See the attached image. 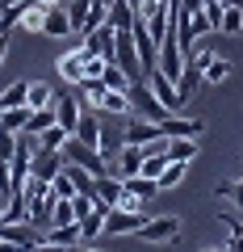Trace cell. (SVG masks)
<instances>
[{"label":"cell","instance_id":"cell-1","mask_svg":"<svg viewBox=\"0 0 243 252\" xmlns=\"http://www.w3.org/2000/svg\"><path fill=\"white\" fill-rule=\"evenodd\" d=\"M126 97H130V105H135V114L151 118V122H163V118H168V105H163V101L155 97V89L147 84V76H138V80H130Z\"/></svg>","mask_w":243,"mask_h":252},{"label":"cell","instance_id":"cell-10","mask_svg":"<svg viewBox=\"0 0 243 252\" xmlns=\"http://www.w3.org/2000/svg\"><path fill=\"white\" fill-rule=\"evenodd\" d=\"M147 84H151V89H155V97H160L163 105H168V114H176V109L185 105V101H180V93H176V80H172V76H163L160 67H155V72L147 76Z\"/></svg>","mask_w":243,"mask_h":252},{"label":"cell","instance_id":"cell-23","mask_svg":"<svg viewBox=\"0 0 243 252\" xmlns=\"http://www.w3.org/2000/svg\"><path fill=\"white\" fill-rule=\"evenodd\" d=\"M46 126H54V105H42V109H29V122L21 126L26 135H42Z\"/></svg>","mask_w":243,"mask_h":252},{"label":"cell","instance_id":"cell-21","mask_svg":"<svg viewBox=\"0 0 243 252\" xmlns=\"http://www.w3.org/2000/svg\"><path fill=\"white\" fill-rule=\"evenodd\" d=\"M105 21L113 30H130V26H135V4H130V0H113L109 13H105Z\"/></svg>","mask_w":243,"mask_h":252},{"label":"cell","instance_id":"cell-7","mask_svg":"<svg viewBox=\"0 0 243 252\" xmlns=\"http://www.w3.org/2000/svg\"><path fill=\"white\" fill-rule=\"evenodd\" d=\"M155 67H160L163 76H172V80L180 76V67H185V51H180V42H176V30H168V34H163V42H160V59H155Z\"/></svg>","mask_w":243,"mask_h":252},{"label":"cell","instance_id":"cell-38","mask_svg":"<svg viewBox=\"0 0 243 252\" xmlns=\"http://www.w3.org/2000/svg\"><path fill=\"white\" fill-rule=\"evenodd\" d=\"M4 55H9V34L0 30V67H4Z\"/></svg>","mask_w":243,"mask_h":252},{"label":"cell","instance_id":"cell-5","mask_svg":"<svg viewBox=\"0 0 243 252\" xmlns=\"http://www.w3.org/2000/svg\"><path fill=\"white\" fill-rule=\"evenodd\" d=\"M176 235H180V219H176V215L147 219V223L138 227V240H147V244H172Z\"/></svg>","mask_w":243,"mask_h":252},{"label":"cell","instance_id":"cell-32","mask_svg":"<svg viewBox=\"0 0 243 252\" xmlns=\"http://www.w3.org/2000/svg\"><path fill=\"white\" fill-rule=\"evenodd\" d=\"M51 189H54V198H76V193H80V189H76V181L67 177V164H63V172L51 181Z\"/></svg>","mask_w":243,"mask_h":252},{"label":"cell","instance_id":"cell-26","mask_svg":"<svg viewBox=\"0 0 243 252\" xmlns=\"http://www.w3.org/2000/svg\"><path fill=\"white\" fill-rule=\"evenodd\" d=\"M122 185H126L130 193H138V198H155V193H160V185H155V177H143V172H135V177H126Z\"/></svg>","mask_w":243,"mask_h":252},{"label":"cell","instance_id":"cell-31","mask_svg":"<svg viewBox=\"0 0 243 252\" xmlns=\"http://www.w3.org/2000/svg\"><path fill=\"white\" fill-rule=\"evenodd\" d=\"M42 21H46V9H42V4H29V9L21 13V30H34V34H42Z\"/></svg>","mask_w":243,"mask_h":252},{"label":"cell","instance_id":"cell-14","mask_svg":"<svg viewBox=\"0 0 243 252\" xmlns=\"http://www.w3.org/2000/svg\"><path fill=\"white\" fill-rule=\"evenodd\" d=\"M26 219H29L34 227H42V231L51 227V219H54V189H51V185H46V193H42V198H34V202H29Z\"/></svg>","mask_w":243,"mask_h":252},{"label":"cell","instance_id":"cell-15","mask_svg":"<svg viewBox=\"0 0 243 252\" xmlns=\"http://www.w3.org/2000/svg\"><path fill=\"white\" fill-rule=\"evenodd\" d=\"M76 227H80V244H92L101 231H105V206H92L88 215H80Z\"/></svg>","mask_w":243,"mask_h":252},{"label":"cell","instance_id":"cell-11","mask_svg":"<svg viewBox=\"0 0 243 252\" xmlns=\"http://www.w3.org/2000/svg\"><path fill=\"white\" fill-rule=\"evenodd\" d=\"M113 34H117V30L109 26V21H105V26L88 30L80 46H84V51H92V55H101V59H113Z\"/></svg>","mask_w":243,"mask_h":252},{"label":"cell","instance_id":"cell-13","mask_svg":"<svg viewBox=\"0 0 243 252\" xmlns=\"http://www.w3.org/2000/svg\"><path fill=\"white\" fill-rule=\"evenodd\" d=\"M117 198H122V181L109 177V172H101V177H92V202L97 206H117Z\"/></svg>","mask_w":243,"mask_h":252},{"label":"cell","instance_id":"cell-12","mask_svg":"<svg viewBox=\"0 0 243 252\" xmlns=\"http://www.w3.org/2000/svg\"><path fill=\"white\" fill-rule=\"evenodd\" d=\"M80 114H84V101H76V97H63V93H54V122L63 126L67 135L76 130V122H80Z\"/></svg>","mask_w":243,"mask_h":252},{"label":"cell","instance_id":"cell-41","mask_svg":"<svg viewBox=\"0 0 243 252\" xmlns=\"http://www.w3.org/2000/svg\"><path fill=\"white\" fill-rule=\"evenodd\" d=\"M97 4H105V9H109V4H113V0H97Z\"/></svg>","mask_w":243,"mask_h":252},{"label":"cell","instance_id":"cell-6","mask_svg":"<svg viewBox=\"0 0 243 252\" xmlns=\"http://www.w3.org/2000/svg\"><path fill=\"white\" fill-rule=\"evenodd\" d=\"M160 130L168 139H201L210 130V122H206V118H176V114H168L160 122Z\"/></svg>","mask_w":243,"mask_h":252},{"label":"cell","instance_id":"cell-28","mask_svg":"<svg viewBox=\"0 0 243 252\" xmlns=\"http://www.w3.org/2000/svg\"><path fill=\"white\" fill-rule=\"evenodd\" d=\"M101 80H105V89H117V93H126L130 89V76L117 67V63H105V72H101Z\"/></svg>","mask_w":243,"mask_h":252},{"label":"cell","instance_id":"cell-22","mask_svg":"<svg viewBox=\"0 0 243 252\" xmlns=\"http://www.w3.org/2000/svg\"><path fill=\"white\" fill-rule=\"evenodd\" d=\"M26 122H29V105H13V109H4V105H0V130L17 135V130H21Z\"/></svg>","mask_w":243,"mask_h":252},{"label":"cell","instance_id":"cell-34","mask_svg":"<svg viewBox=\"0 0 243 252\" xmlns=\"http://www.w3.org/2000/svg\"><path fill=\"white\" fill-rule=\"evenodd\" d=\"M214 193H218V198H231L235 206L243 210V181H222V185H218Z\"/></svg>","mask_w":243,"mask_h":252},{"label":"cell","instance_id":"cell-35","mask_svg":"<svg viewBox=\"0 0 243 252\" xmlns=\"http://www.w3.org/2000/svg\"><path fill=\"white\" fill-rule=\"evenodd\" d=\"M214 55H218V51H214V46H193V51H189V63H197L201 72H206V63H210V59H214Z\"/></svg>","mask_w":243,"mask_h":252},{"label":"cell","instance_id":"cell-25","mask_svg":"<svg viewBox=\"0 0 243 252\" xmlns=\"http://www.w3.org/2000/svg\"><path fill=\"white\" fill-rule=\"evenodd\" d=\"M231 72H235V67H231V59H222V55H214V59L206 63V72H201V80H206V84H222V80H226Z\"/></svg>","mask_w":243,"mask_h":252},{"label":"cell","instance_id":"cell-4","mask_svg":"<svg viewBox=\"0 0 243 252\" xmlns=\"http://www.w3.org/2000/svg\"><path fill=\"white\" fill-rule=\"evenodd\" d=\"M109 63H117L130 80L143 76V67H138V46H135V34H130V30H117V34H113V59H109Z\"/></svg>","mask_w":243,"mask_h":252},{"label":"cell","instance_id":"cell-30","mask_svg":"<svg viewBox=\"0 0 243 252\" xmlns=\"http://www.w3.org/2000/svg\"><path fill=\"white\" fill-rule=\"evenodd\" d=\"M26 93H29V84H26V80L9 84V89L0 93V105H4V109H13V105H26Z\"/></svg>","mask_w":243,"mask_h":252},{"label":"cell","instance_id":"cell-18","mask_svg":"<svg viewBox=\"0 0 243 252\" xmlns=\"http://www.w3.org/2000/svg\"><path fill=\"white\" fill-rule=\"evenodd\" d=\"M76 244H80V227L76 223L46 227V248H76Z\"/></svg>","mask_w":243,"mask_h":252},{"label":"cell","instance_id":"cell-3","mask_svg":"<svg viewBox=\"0 0 243 252\" xmlns=\"http://www.w3.org/2000/svg\"><path fill=\"white\" fill-rule=\"evenodd\" d=\"M147 210H126V206H109L105 210V231L101 235H138V227L147 223Z\"/></svg>","mask_w":243,"mask_h":252},{"label":"cell","instance_id":"cell-40","mask_svg":"<svg viewBox=\"0 0 243 252\" xmlns=\"http://www.w3.org/2000/svg\"><path fill=\"white\" fill-rule=\"evenodd\" d=\"M222 9H243V0H222Z\"/></svg>","mask_w":243,"mask_h":252},{"label":"cell","instance_id":"cell-2","mask_svg":"<svg viewBox=\"0 0 243 252\" xmlns=\"http://www.w3.org/2000/svg\"><path fill=\"white\" fill-rule=\"evenodd\" d=\"M0 244H4V248H46V231H42V227H34L29 219L0 223Z\"/></svg>","mask_w":243,"mask_h":252},{"label":"cell","instance_id":"cell-20","mask_svg":"<svg viewBox=\"0 0 243 252\" xmlns=\"http://www.w3.org/2000/svg\"><path fill=\"white\" fill-rule=\"evenodd\" d=\"M42 34L46 38H67L72 34V21H67V9H46V21H42Z\"/></svg>","mask_w":243,"mask_h":252},{"label":"cell","instance_id":"cell-39","mask_svg":"<svg viewBox=\"0 0 243 252\" xmlns=\"http://www.w3.org/2000/svg\"><path fill=\"white\" fill-rule=\"evenodd\" d=\"M34 4H42V9H59V4H67V0H34Z\"/></svg>","mask_w":243,"mask_h":252},{"label":"cell","instance_id":"cell-19","mask_svg":"<svg viewBox=\"0 0 243 252\" xmlns=\"http://www.w3.org/2000/svg\"><path fill=\"white\" fill-rule=\"evenodd\" d=\"M201 84H206V80H201V67L185 59V67H180V76H176V93H180V101H189L193 93L201 89Z\"/></svg>","mask_w":243,"mask_h":252},{"label":"cell","instance_id":"cell-9","mask_svg":"<svg viewBox=\"0 0 243 252\" xmlns=\"http://www.w3.org/2000/svg\"><path fill=\"white\" fill-rule=\"evenodd\" d=\"M63 152H51V147H34V164H29V172L42 181H54L59 172H63Z\"/></svg>","mask_w":243,"mask_h":252},{"label":"cell","instance_id":"cell-27","mask_svg":"<svg viewBox=\"0 0 243 252\" xmlns=\"http://www.w3.org/2000/svg\"><path fill=\"white\" fill-rule=\"evenodd\" d=\"M34 139H38V147H51V152H59V147L67 143V130H63L59 122H54V126H46L42 135H34Z\"/></svg>","mask_w":243,"mask_h":252},{"label":"cell","instance_id":"cell-24","mask_svg":"<svg viewBox=\"0 0 243 252\" xmlns=\"http://www.w3.org/2000/svg\"><path fill=\"white\" fill-rule=\"evenodd\" d=\"M26 105L29 109H42V105H54V89L42 80H29V93H26Z\"/></svg>","mask_w":243,"mask_h":252},{"label":"cell","instance_id":"cell-17","mask_svg":"<svg viewBox=\"0 0 243 252\" xmlns=\"http://www.w3.org/2000/svg\"><path fill=\"white\" fill-rule=\"evenodd\" d=\"M185 172H189V160H168V164H163V172L155 177L160 193H168V189H180V185H185Z\"/></svg>","mask_w":243,"mask_h":252},{"label":"cell","instance_id":"cell-29","mask_svg":"<svg viewBox=\"0 0 243 252\" xmlns=\"http://www.w3.org/2000/svg\"><path fill=\"white\" fill-rule=\"evenodd\" d=\"M168 156L172 160H193L197 156V139H168Z\"/></svg>","mask_w":243,"mask_h":252},{"label":"cell","instance_id":"cell-36","mask_svg":"<svg viewBox=\"0 0 243 252\" xmlns=\"http://www.w3.org/2000/svg\"><path fill=\"white\" fill-rule=\"evenodd\" d=\"M117 206H126V210H147V198H138V193H130V189L122 185V198H117Z\"/></svg>","mask_w":243,"mask_h":252},{"label":"cell","instance_id":"cell-8","mask_svg":"<svg viewBox=\"0 0 243 252\" xmlns=\"http://www.w3.org/2000/svg\"><path fill=\"white\" fill-rule=\"evenodd\" d=\"M54 72H59V80H63V84H84V80H88V67H84V46L63 51V55H59V63H54Z\"/></svg>","mask_w":243,"mask_h":252},{"label":"cell","instance_id":"cell-37","mask_svg":"<svg viewBox=\"0 0 243 252\" xmlns=\"http://www.w3.org/2000/svg\"><path fill=\"white\" fill-rule=\"evenodd\" d=\"M9 181H13V164H9V156H0V193L9 198Z\"/></svg>","mask_w":243,"mask_h":252},{"label":"cell","instance_id":"cell-33","mask_svg":"<svg viewBox=\"0 0 243 252\" xmlns=\"http://www.w3.org/2000/svg\"><path fill=\"white\" fill-rule=\"evenodd\" d=\"M218 30H222V34H243V9H222V26H218Z\"/></svg>","mask_w":243,"mask_h":252},{"label":"cell","instance_id":"cell-16","mask_svg":"<svg viewBox=\"0 0 243 252\" xmlns=\"http://www.w3.org/2000/svg\"><path fill=\"white\" fill-rule=\"evenodd\" d=\"M97 109H101V114H109V118H126V114H135L130 97H126V93H117V89H105V97L97 101Z\"/></svg>","mask_w":243,"mask_h":252},{"label":"cell","instance_id":"cell-42","mask_svg":"<svg viewBox=\"0 0 243 252\" xmlns=\"http://www.w3.org/2000/svg\"><path fill=\"white\" fill-rule=\"evenodd\" d=\"M0 223H4V206H0Z\"/></svg>","mask_w":243,"mask_h":252}]
</instances>
